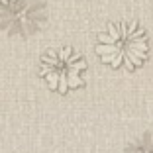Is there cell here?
<instances>
[{
  "instance_id": "1",
  "label": "cell",
  "mask_w": 153,
  "mask_h": 153,
  "mask_svg": "<svg viewBox=\"0 0 153 153\" xmlns=\"http://www.w3.org/2000/svg\"><path fill=\"white\" fill-rule=\"evenodd\" d=\"M96 51L104 63L112 65L114 69L126 67L131 71L147 57V39L140 24L134 20L108 24V30L98 36Z\"/></svg>"
},
{
  "instance_id": "2",
  "label": "cell",
  "mask_w": 153,
  "mask_h": 153,
  "mask_svg": "<svg viewBox=\"0 0 153 153\" xmlns=\"http://www.w3.org/2000/svg\"><path fill=\"white\" fill-rule=\"evenodd\" d=\"M85 69V61L71 47L53 49L41 57V76L47 81L51 88L61 94L82 85L81 73Z\"/></svg>"
},
{
  "instance_id": "3",
  "label": "cell",
  "mask_w": 153,
  "mask_h": 153,
  "mask_svg": "<svg viewBox=\"0 0 153 153\" xmlns=\"http://www.w3.org/2000/svg\"><path fill=\"white\" fill-rule=\"evenodd\" d=\"M128 153H153V135H145L135 140L128 147Z\"/></svg>"
},
{
  "instance_id": "4",
  "label": "cell",
  "mask_w": 153,
  "mask_h": 153,
  "mask_svg": "<svg viewBox=\"0 0 153 153\" xmlns=\"http://www.w3.org/2000/svg\"><path fill=\"white\" fill-rule=\"evenodd\" d=\"M10 2H14V0H0V4H10Z\"/></svg>"
}]
</instances>
